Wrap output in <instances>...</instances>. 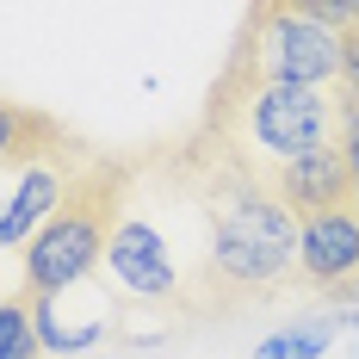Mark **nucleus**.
Listing matches in <instances>:
<instances>
[{
  "label": "nucleus",
  "mask_w": 359,
  "mask_h": 359,
  "mask_svg": "<svg viewBox=\"0 0 359 359\" xmlns=\"http://www.w3.org/2000/svg\"><path fill=\"white\" fill-rule=\"evenodd\" d=\"M328 341H334V323L316 316V323H291V328H279V334H266V341L254 347V359H323Z\"/></svg>",
  "instance_id": "obj_10"
},
{
  "label": "nucleus",
  "mask_w": 359,
  "mask_h": 359,
  "mask_svg": "<svg viewBox=\"0 0 359 359\" xmlns=\"http://www.w3.org/2000/svg\"><path fill=\"white\" fill-rule=\"evenodd\" d=\"M37 353H43L37 304L25 291H6V304H0V359H37Z\"/></svg>",
  "instance_id": "obj_9"
},
{
  "label": "nucleus",
  "mask_w": 359,
  "mask_h": 359,
  "mask_svg": "<svg viewBox=\"0 0 359 359\" xmlns=\"http://www.w3.org/2000/svg\"><path fill=\"white\" fill-rule=\"evenodd\" d=\"M328 323H334V328H359V310H334Z\"/></svg>",
  "instance_id": "obj_14"
},
{
  "label": "nucleus",
  "mask_w": 359,
  "mask_h": 359,
  "mask_svg": "<svg viewBox=\"0 0 359 359\" xmlns=\"http://www.w3.org/2000/svg\"><path fill=\"white\" fill-rule=\"evenodd\" d=\"M341 87L353 93V106H359V25H347V74H341Z\"/></svg>",
  "instance_id": "obj_12"
},
{
  "label": "nucleus",
  "mask_w": 359,
  "mask_h": 359,
  "mask_svg": "<svg viewBox=\"0 0 359 359\" xmlns=\"http://www.w3.org/2000/svg\"><path fill=\"white\" fill-rule=\"evenodd\" d=\"M130 180H137V168H130V161L100 155V161L87 168V180L69 192V205L50 217L32 242H25V254L13 260V285H6V291H25V297H56V291L93 279V273L106 266L111 229H118L124 198H130Z\"/></svg>",
  "instance_id": "obj_4"
},
{
  "label": "nucleus",
  "mask_w": 359,
  "mask_h": 359,
  "mask_svg": "<svg viewBox=\"0 0 359 359\" xmlns=\"http://www.w3.org/2000/svg\"><path fill=\"white\" fill-rule=\"evenodd\" d=\"M93 279H100V273H93ZM93 279L56 291V297H32V304H37V328H43V347H50V353L100 347V341H111V334L124 328V297H118L111 285H93Z\"/></svg>",
  "instance_id": "obj_6"
},
{
  "label": "nucleus",
  "mask_w": 359,
  "mask_h": 359,
  "mask_svg": "<svg viewBox=\"0 0 359 359\" xmlns=\"http://www.w3.org/2000/svg\"><path fill=\"white\" fill-rule=\"evenodd\" d=\"M186 180L198 186L205 217H211V260H205V316L242 310V304H273L291 285H304L297 248H304V217L248 174L229 149L192 130L174 149Z\"/></svg>",
  "instance_id": "obj_1"
},
{
  "label": "nucleus",
  "mask_w": 359,
  "mask_h": 359,
  "mask_svg": "<svg viewBox=\"0 0 359 359\" xmlns=\"http://www.w3.org/2000/svg\"><path fill=\"white\" fill-rule=\"evenodd\" d=\"M291 6L316 13V19H323V25H334V32H347V25H359V6H353V0H291Z\"/></svg>",
  "instance_id": "obj_11"
},
{
  "label": "nucleus",
  "mask_w": 359,
  "mask_h": 359,
  "mask_svg": "<svg viewBox=\"0 0 359 359\" xmlns=\"http://www.w3.org/2000/svg\"><path fill=\"white\" fill-rule=\"evenodd\" d=\"M93 161L100 149L69 137L56 118L25 106L0 111V248L6 260H19L25 242L69 205V192L87 180Z\"/></svg>",
  "instance_id": "obj_3"
},
{
  "label": "nucleus",
  "mask_w": 359,
  "mask_h": 359,
  "mask_svg": "<svg viewBox=\"0 0 359 359\" xmlns=\"http://www.w3.org/2000/svg\"><path fill=\"white\" fill-rule=\"evenodd\" d=\"M297 273L323 297H359V205H334V211L304 217Z\"/></svg>",
  "instance_id": "obj_7"
},
{
  "label": "nucleus",
  "mask_w": 359,
  "mask_h": 359,
  "mask_svg": "<svg viewBox=\"0 0 359 359\" xmlns=\"http://www.w3.org/2000/svg\"><path fill=\"white\" fill-rule=\"evenodd\" d=\"M347 118H353L347 87H291V81H229V74H217L198 130L217 137L248 174L273 180L291 161L334 149L347 137Z\"/></svg>",
  "instance_id": "obj_2"
},
{
  "label": "nucleus",
  "mask_w": 359,
  "mask_h": 359,
  "mask_svg": "<svg viewBox=\"0 0 359 359\" xmlns=\"http://www.w3.org/2000/svg\"><path fill=\"white\" fill-rule=\"evenodd\" d=\"M229 81H291V87H341L347 74V32L323 25L291 0H254L242 37L223 62Z\"/></svg>",
  "instance_id": "obj_5"
},
{
  "label": "nucleus",
  "mask_w": 359,
  "mask_h": 359,
  "mask_svg": "<svg viewBox=\"0 0 359 359\" xmlns=\"http://www.w3.org/2000/svg\"><path fill=\"white\" fill-rule=\"evenodd\" d=\"M353 6H359V0H353Z\"/></svg>",
  "instance_id": "obj_15"
},
{
  "label": "nucleus",
  "mask_w": 359,
  "mask_h": 359,
  "mask_svg": "<svg viewBox=\"0 0 359 359\" xmlns=\"http://www.w3.org/2000/svg\"><path fill=\"white\" fill-rule=\"evenodd\" d=\"M347 161H353V205H359V106H353V118H347Z\"/></svg>",
  "instance_id": "obj_13"
},
{
  "label": "nucleus",
  "mask_w": 359,
  "mask_h": 359,
  "mask_svg": "<svg viewBox=\"0 0 359 359\" xmlns=\"http://www.w3.org/2000/svg\"><path fill=\"white\" fill-rule=\"evenodd\" d=\"M279 198H285L297 217H316V211H334V205H353V161H347V143L334 149H316L304 161H291L266 180Z\"/></svg>",
  "instance_id": "obj_8"
}]
</instances>
